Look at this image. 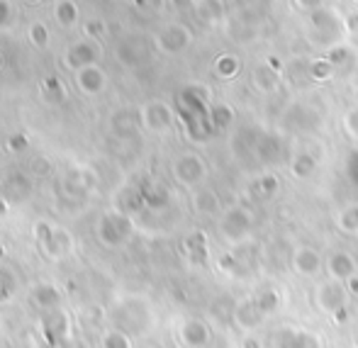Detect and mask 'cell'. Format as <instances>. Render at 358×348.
Segmentation results:
<instances>
[{
	"label": "cell",
	"mask_w": 358,
	"mask_h": 348,
	"mask_svg": "<svg viewBox=\"0 0 358 348\" xmlns=\"http://www.w3.org/2000/svg\"><path fill=\"white\" fill-rule=\"evenodd\" d=\"M287 168H290V175L295 180H310L317 173V168H320V159L310 149H297L292 151Z\"/></svg>",
	"instance_id": "14"
},
{
	"label": "cell",
	"mask_w": 358,
	"mask_h": 348,
	"mask_svg": "<svg viewBox=\"0 0 358 348\" xmlns=\"http://www.w3.org/2000/svg\"><path fill=\"white\" fill-rule=\"evenodd\" d=\"M173 119H176L173 110L166 103H161V100H151V103H146L142 108V124L154 134L169 132L173 127Z\"/></svg>",
	"instance_id": "10"
},
{
	"label": "cell",
	"mask_w": 358,
	"mask_h": 348,
	"mask_svg": "<svg viewBox=\"0 0 358 348\" xmlns=\"http://www.w3.org/2000/svg\"><path fill=\"white\" fill-rule=\"evenodd\" d=\"M193 210L205 217H220V212L224 208H222V200L217 195V190L208 188V185H200V188L193 190Z\"/></svg>",
	"instance_id": "15"
},
{
	"label": "cell",
	"mask_w": 358,
	"mask_h": 348,
	"mask_svg": "<svg viewBox=\"0 0 358 348\" xmlns=\"http://www.w3.org/2000/svg\"><path fill=\"white\" fill-rule=\"evenodd\" d=\"M32 297H34V302H37L39 307H44V310H57L59 302H62V292H59L54 285H47V282L34 287Z\"/></svg>",
	"instance_id": "23"
},
{
	"label": "cell",
	"mask_w": 358,
	"mask_h": 348,
	"mask_svg": "<svg viewBox=\"0 0 358 348\" xmlns=\"http://www.w3.org/2000/svg\"><path fill=\"white\" fill-rule=\"evenodd\" d=\"M324 259L320 249L310 244H300L290 254V270L302 280H317L324 273Z\"/></svg>",
	"instance_id": "6"
},
{
	"label": "cell",
	"mask_w": 358,
	"mask_h": 348,
	"mask_svg": "<svg viewBox=\"0 0 358 348\" xmlns=\"http://www.w3.org/2000/svg\"><path fill=\"white\" fill-rule=\"evenodd\" d=\"M344 32V20L336 15V10L322 5L320 10L310 13V22H307V37L315 47L331 49L334 44H339Z\"/></svg>",
	"instance_id": "4"
},
{
	"label": "cell",
	"mask_w": 358,
	"mask_h": 348,
	"mask_svg": "<svg viewBox=\"0 0 358 348\" xmlns=\"http://www.w3.org/2000/svg\"><path fill=\"white\" fill-rule=\"evenodd\" d=\"M254 300H256V305L261 307V312H264V314L271 319V317H275L280 310H283L285 297H283V292H280V287L264 285V287H259V290L254 292Z\"/></svg>",
	"instance_id": "16"
},
{
	"label": "cell",
	"mask_w": 358,
	"mask_h": 348,
	"mask_svg": "<svg viewBox=\"0 0 358 348\" xmlns=\"http://www.w3.org/2000/svg\"><path fill=\"white\" fill-rule=\"evenodd\" d=\"M336 75V66L327 57H315L307 61V78L312 83H327Z\"/></svg>",
	"instance_id": "18"
},
{
	"label": "cell",
	"mask_w": 358,
	"mask_h": 348,
	"mask_svg": "<svg viewBox=\"0 0 358 348\" xmlns=\"http://www.w3.org/2000/svg\"><path fill=\"white\" fill-rule=\"evenodd\" d=\"M349 302H351V290L341 280L322 278L312 287V305H315V310L322 312L324 317H331V319L344 314L349 310Z\"/></svg>",
	"instance_id": "3"
},
{
	"label": "cell",
	"mask_w": 358,
	"mask_h": 348,
	"mask_svg": "<svg viewBox=\"0 0 358 348\" xmlns=\"http://www.w3.org/2000/svg\"><path fill=\"white\" fill-rule=\"evenodd\" d=\"M208 119L213 124V129H227L236 119V113L229 103H213L208 110Z\"/></svg>",
	"instance_id": "21"
},
{
	"label": "cell",
	"mask_w": 358,
	"mask_h": 348,
	"mask_svg": "<svg viewBox=\"0 0 358 348\" xmlns=\"http://www.w3.org/2000/svg\"><path fill=\"white\" fill-rule=\"evenodd\" d=\"M193 42V32H190L185 24H171V27L161 29L156 34V44H159L161 52L166 54H180L190 47Z\"/></svg>",
	"instance_id": "12"
},
{
	"label": "cell",
	"mask_w": 358,
	"mask_h": 348,
	"mask_svg": "<svg viewBox=\"0 0 358 348\" xmlns=\"http://www.w3.org/2000/svg\"><path fill=\"white\" fill-rule=\"evenodd\" d=\"M334 226L344 236H358V200L344 203L334 212Z\"/></svg>",
	"instance_id": "17"
},
{
	"label": "cell",
	"mask_w": 358,
	"mask_h": 348,
	"mask_svg": "<svg viewBox=\"0 0 358 348\" xmlns=\"http://www.w3.org/2000/svg\"><path fill=\"white\" fill-rule=\"evenodd\" d=\"M280 348H324V339L307 326H285L275 336Z\"/></svg>",
	"instance_id": "11"
},
{
	"label": "cell",
	"mask_w": 358,
	"mask_h": 348,
	"mask_svg": "<svg viewBox=\"0 0 358 348\" xmlns=\"http://www.w3.org/2000/svg\"><path fill=\"white\" fill-rule=\"evenodd\" d=\"M208 173H210L208 161L200 154H195V151H185V154L176 156L173 164H171V175H173V180L180 188H188V190H195V188H200V185H205Z\"/></svg>",
	"instance_id": "5"
},
{
	"label": "cell",
	"mask_w": 358,
	"mask_h": 348,
	"mask_svg": "<svg viewBox=\"0 0 358 348\" xmlns=\"http://www.w3.org/2000/svg\"><path fill=\"white\" fill-rule=\"evenodd\" d=\"M266 319H268V317H266L264 312H261V307L256 305L254 295L236 300L234 312H231V321H234V326L241 331V334H259V329L266 324Z\"/></svg>",
	"instance_id": "8"
},
{
	"label": "cell",
	"mask_w": 358,
	"mask_h": 348,
	"mask_svg": "<svg viewBox=\"0 0 358 348\" xmlns=\"http://www.w3.org/2000/svg\"><path fill=\"white\" fill-rule=\"evenodd\" d=\"M249 78H251V88L261 95H275L283 88V73L275 71L273 66H268L266 61L256 64V66L251 68Z\"/></svg>",
	"instance_id": "13"
},
{
	"label": "cell",
	"mask_w": 358,
	"mask_h": 348,
	"mask_svg": "<svg viewBox=\"0 0 358 348\" xmlns=\"http://www.w3.org/2000/svg\"><path fill=\"white\" fill-rule=\"evenodd\" d=\"M256 229V215L246 205H229L220 212L217 217V234L231 249H239V246L251 244V236Z\"/></svg>",
	"instance_id": "2"
},
{
	"label": "cell",
	"mask_w": 358,
	"mask_h": 348,
	"mask_svg": "<svg viewBox=\"0 0 358 348\" xmlns=\"http://www.w3.org/2000/svg\"><path fill=\"white\" fill-rule=\"evenodd\" d=\"M176 336H178L183 348H208L213 344L215 334L208 319H203V317H185V319H180Z\"/></svg>",
	"instance_id": "7"
},
{
	"label": "cell",
	"mask_w": 358,
	"mask_h": 348,
	"mask_svg": "<svg viewBox=\"0 0 358 348\" xmlns=\"http://www.w3.org/2000/svg\"><path fill=\"white\" fill-rule=\"evenodd\" d=\"M264 61H266V64H268V66H273L275 71H280V73H285V64H283V61H280V59H278V57H273V54H268V57H266V59H264Z\"/></svg>",
	"instance_id": "30"
},
{
	"label": "cell",
	"mask_w": 358,
	"mask_h": 348,
	"mask_svg": "<svg viewBox=\"0 0 358 348\" xmlns=\"http://www.w3.org/2000/svg\"><path fill=\"white\" fill-rule=\"evenodd\" d=\"M108 317H110V326H117V329L127 331L134 339L151 334L156 326L154 305L142 295H124L120 300H115L110 305Z\"/></svg>",
	"instance_id": "1"
},
{
	"label": "cell",
	"mask_w": 358,
	"mask_h": 348,
	"mask_svg": "<svg viewBox=\"0 0 358 348\" xmlns=\"http://www.w3.org/2000/svg\"><path fill=\"white\" fill-rule=\"evenodd\" d=\"M341 20H344V32L349 34V37H356L358 34V13L356 10L354 13H346Z\"/></svg>",
	"instance_id": "29"
},
{
	"label": "cell",
	"mask_w": 358,
	"mask_h": 348,
	"mask_svg": "<svg viewBox=\"0 0 358 348\" xmlns=\"http://www.w3.org/2000/svg\"><path fill=\"white\" fill-rule=\"evenodd\" d=\"M324 275L327 278H334L341 282H349L358 275V261L354 254L344 249L331 251L329 256L324 259Z\"/></svg>",
	"instance_id": "9"
},
{
	"label": "cell",
	"mask_w": 358,
	"mask_h": 348,
	"mask_svg": "<svg viewBox=\"0 0 358 348\" xmlns=\"http://www.w3.org/2000/svg\"><path fill=\"white\" fill-rule=\"evenodd\" d=\"M254 154H256V159L264 161V164H273L280 156V141L275 137H271V134H261V137H256L254 141Z\"/></svg>",
	"instance_id": "19"
},
{
	"label": "cell",
	"mask_w": 358,
	"mask_h": 348,
	"mask_svg": "<svg viewBox=\"0 0 358 348\" xmlns=\"http://www.w3.org/2000/svg\"><path fill=\"white\" fill-rule=\"evenodd\" d=\"M351 3H354V5H358V0H351Z\"/></svg>",
	"instance_id": "31"
},
{
	"label": "cell",
	"mask_w": 358,
	"mask_h": 348,
	"mask_svg": "<svg viewBox=\"0 0 358 348\" xmlns=\"http://www.w3.org/2000/svg\"><path fill=\"white\" fill-rule=\"evenodd\" d=\"M215 75L220 80H234L236 75L241 73V61H239V57H234V54H220V57L215 59Z\"/></svg>",
	"instance_id": "20"
},
{
	"label": "cell",
	"mask_w": 358,
	"mask_h": 348,
	"mask_svg": "<svg viewBox=\"0 0 358 348\" xmlns=\"http://www.w3.org/2000/svg\"><path fill=\"white\" fill-rule=\"evenodd\" d=\"M256 193H259L264 200L273 198V195L278 193V178H275V175H271V173L261 175V178L256 180Z\"/></svg>",
	"instance_id": "27"
},
{
	"label": "cell",
	"mask_w": 358,
	"mask_h": 348,
	"mask_svg": "<svg viewBox=\"0 0 358 348\" xmlns=\"http://www.w3.org/2000/svg\"><path fill=\"white\" fill-rule=\"evenodd\" d=\"M100 348H134V336L117 326H108L100 336Z\"/></svg>",
	"instance_id": "22"
},
{
	"label": "cell",
	"mask_w": 358,
	"mask_h": 348,
	"mask_svg": "<svg viewBox=\"0 0 358 348\" xmlns=\"http://www.w3.org/2000/svg\"><path fill=\"white\" fill-rule=\"evenodd\" d=\"M198 13L205 22L215 24L224 17V8H222V0H198Z\"/></svg>",
	"instance_id": "25"
},
{
	"label": "cell",
	"mask_w": 358,
	"mask_h": 348,
	"mask_svg": "<svg viewBox=\"0 0 358 348\" xmlns=\"http://www.w3.org/2000/svg\"><path fill=\"white\" fill-rule=\"evenodd\" d=\"M327 0H292V8L297 10V13H315V10H320L322 5H324Z\"/></svg>",
	"instance_id": "28"
},
{
	"label": "cell",
	"mask_w": 358,
	"mask_h": 348,
	"mask_svg": "<svg viewBox=\"0 0 358 348\" xmlns=\"http://www.w3.org/2000/svg\"><path fill=\"white\" fill-rule=\"evenodd\" d=\"M341 127H344L346 137L358 144V105H354V108L346 110L344 117H341Z\"/></svg>",
	"instance_id": "26"
},
{
	"label": "cell",
	"mask_w": 358,
	"mask_h": 348,
	"mask_svg": "<svg viewBox=\"0 0 358 348\" xmlns=\"http://www.w3.org/2000/svg\"><path fill=\"white\" fill-rule=\"evenodd\" d=\"M324 57L329 59L336 68H344V66H349V64L356 61L358 54H356V49L351 47V44H334L331 49H327Z\"/></svg>",
	"instance_id": "24"
}]
</instances>
